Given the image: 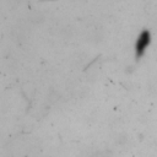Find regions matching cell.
I'll use <instances>...</instances> for the list:
<instances>
[{
  "label": "cell",
  "mask_w": 157,
  "mask_h": 157,
  "mask_svg": "<svg viewBox=\"0 0 157 157\" xmlns=\"http://www.w3.org/2000/svg\"><path fill=\"white\" fill-rule=\"evenodd\" d=\"M147 43H148V34H147V33H144V34L140 37V39L137 40L136 50H137L139 53H141V52L145 49V47L147 45Z\"/></svg>",
  "instance_id": "1"
}]
</instances>
